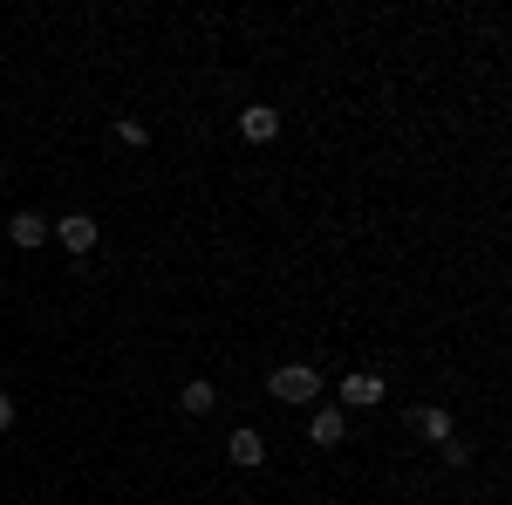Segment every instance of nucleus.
<instances>
[{"label": "nucleus", "instance_id": "nucleus-1", "mask_svg": "<svg viewBox=\"0 0 512 505\" xmlns=\"http://www.w3.org/2000/svg\"><path fill=\"white\" fill-rule=\"evenodd\" d=\"M267 389H274L280 403H315L321 396V369L315 362H280L274 376H267Z\"/></svg>", "mask_w": 512, "mask_h": 505}, {"label": "nucleus", "instance_id": "nucleus-2", "mask_svg": "<svg viewBox=\"0 0 512 505\" xmlns=\"http://www.w3.org/2000/svg\"><path fill=\"white\" fill-rule=\"evenodd\" d=\"M383 376H376V369H355V376H342V417H349V410H376V403H383Z\"/></svg>", "mask_w": 512, "mask_h": 505}, {"label": "nucleus", "instance_id": "nucleus-3", "mask_svg": "<svg viewBox=\"0 0 512 505\" xmlns=\"http://www.w3.org/2000/svg\"><path fill=\"white\" fill-rule=\"evenodd\" d=\"M48 233L62 239V246H69V253H76V260H89V253H96V219H89V212H69V219H55V226H48Z\"/></svg>", "mask_w": 512, "mask_h": 505}, {"label": "nucleus", "instance_id": "nucleus-4", "mask_svg": "<svg viewBox=\"0 0 512 505\" xmlns=\"http://www.w3.org/2000/svg\"><path fill=\"white\" fill-rule=\"evenodd\" d=\"M239 137H246V144H274L280 137V110H267V103L239 110Z\"/></svg>", "mask_w": 512, "mask_h": 505}, {"label": "nucleus", "instance_id": "nucleus-5", "mask_svg": "<svg viewBox=\"0 0 512 505\" xmlns=\"http://www.w3.org/2000/svg\"><path fill=\"white\" fill-rule=\"evenodd\" d=\"M226 458H233V465H267V437H260V430H233V437H226Z\"/></svg>", "mask_w": 512, "mask_h": 505}, {"label": "nucleus", "instance_id": "nucleus-6", "mask_svg": "<svg viewBox=\"0 0 512 505\" xmlns=\"http://www.w3.org/2000/svg\"><path fill=\"white\" fill-rule=\"evenodd\" d=\"M7 239H14L21 253H35L41 239H48V219H41V212H14V219H7Z\"/></svg>", "mask_w": 512, "mask_h": 505}, {"label": "nucleus", "instance_id": "nucleus-7", "mask_svg": "<svg viewBox=\"0 0 512 505\" xmlns=\"http://www.w3.org/2000/svg\"><path fill=\"white\" fill-rule=\"evenodd\" d=\"M308 437H315L321 451H335V444L349 437V417H342V410H315V424H308Z\"/></svg>", "mask_w": 512, "mask_h": 505}, {"label": "nucleus", "instance_id": "nucleus-8", "mask_svg": "<svg viewBox=\"0 0 512 505\" xmlns=\"http://www.w3.org/2000/svg\"><path fill=\"white\" fill-rule=\"evenodd\" d=\"M410 430H417V437H431V444H444V437H451V417H444L437 403H424V410H410Z\"/></svg>", "mask_w": 512, "mask_h": 505}, {"label": "nucleus", "instance_id": "nucleus-9", "mask_svg": "<svg viewBox=\"0 0 512 505\" xmlns=\"http://www.w3.org/2000/svg\"><path fill=\"white\" fill-rule=\"evenodd\" d=\"M178 403H185V417H205V410L219 403V389H212V383H185V389H178Z\"/></svg>", "mask_w": 512, "mask_h": 505}, {"label": "nucleus", "instance_id": "nucleus-10", "mask_svg": "<svg viewBox=\"0 0 512 505\" xmlns=\"http://www.w3.org/2000/svg\"><path fill=\"white\" fill-rule=\"evenodd\" d=\"M437 451H444V465H451V471H465V465H472V444H465V437H444Z\"/></svg>", "mask_w": 512, "mask_h": 505}, {"label": "nucleus", "instance_id": "nucleus-11", "mask_svg": "<svg viewBox=\"0 0 512 505\" xmlns=\"http://www.w3.org/2000/svg\"><path fill=\"white\" fill-rule=\"evenodd\" d=\"M7 424H14V403H7V396H0V437H7Z\"/></svg>", "mask_w": 512, "mask_h": 505}]
</instances>
